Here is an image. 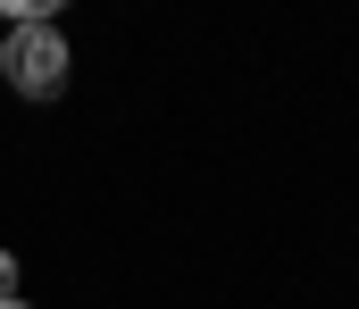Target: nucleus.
<instances>
[{"label": "nucleus", "mask_w": 359, "mask_h": 309, "mask_svg": "<svg viewBox=\"0 0 359 309\" xmlns=\"http://www.w3.org/2000/svg\"><path fill=\"white\" fill-rule=\"evenodd\" d=\"M0 309H25V301H0Z\"/></svg>", "instance_id": "obj_3"}, {"label": "nucleus", "mask_w": 359, "mask_h": 309, "mask_svg": "<svg viewBox=\"0 0 359 309\" xmlns=\"http://www.w3.org/2000/svg\"><path fill=\"white\" fill-rule=\"evenodd\" d=\"M0 76H8L25 101H59V92H67V42H59V25H50V17H42V25H8Z\"/></svg>", "instance_id": "obj_1"}, {"label": "nucleus", "mask_w": 359, "mask_h": 309, "mask_svg": "<svg viewBox=\"0 0 359 309\" xmlns=\"http://www.w3.org/2000/svg\"><path fill=\"white\" fill-rule=\"evenodd\" d=\"M0 301H17V259L0 251Z\"/></svg>", "instance_id": "obj_2"}]
</instances>
